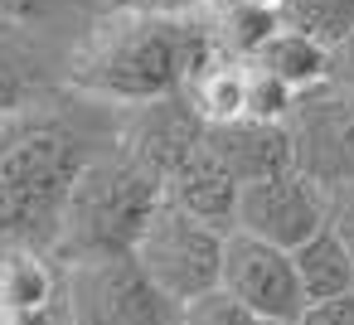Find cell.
<instances>
[{
  "label": "cell",
  "instance_id": "obj_1",
  "mask_svg": "<svg viewBox=\"0 0 354 325\" xmlns=\"http://www.w3.org/2000/svg\"><path fill=\"white\" fill-rule=\"evenodd\" d=\"M218 35L214 25H199L189 15H136V10H112L88 39V49L73 64V83L93 98L146 107L160 98L185 93V83L214 64Z\"/></svg>",
  "mask_w": 354,
  "mask_h": 325
},
{
  "label": "cell",
  "instance_id": "obj_9",
  "mask_svg": "<svg viewBox=\"0 0 354 325\" xmlns=\"http://www.w3.org/2000/svg\"><path fill=\"white\" fill-rule=\"evenodd\" d=\"M204 131H209V122L189 107L185 93H175V98H160V102L136 107L131 122L122 127V146L117 151L131 156L141 170H151L165 185L185 160H194L204 151Z\"/></svg>",
  "mask_w": 354,
  "mask_h": 325
},
{
  "label": "cell",
  "instance_id": "obj_24",
  "mask_svg": "<svg viewBox=\"0 0 354 325\" xmlns=\"http://www.w3.org/2000/svg\"><path fill=\"white\" fill-rule=\"evenodd\" d=\"M330 83L344 88V93H354V30L330 49Z\"/></svg>",
  "mask_w": 354,
  "mask_h": 325
},
{
  "label": "cell",
  "instance_id": "obj_13",
  "mask_svg": "<svg viewBox=\"0 0 354 325\" xmlns=\"http://www.w3.org/2000/svg\"><path fill=\"white\" fill-rule=\"evenodd\" d=\"M291 257H296V277H301V286H306V306L354 291V252H349V243L335 233V223H325V228H320L310 243H301Z\"/></svg>",
  "mask_w": 354,
  "mask_h": 325
},
{
  "label": "cell",
  "instance_id": "obj_15",
  "mask_svg": "<svg viewBox=\"0 0 354 325\" xmlns=\"http://www.w3.org/2000/svg\"><path fill=\"white\" fill-rule=\"evenodd\" d=\"M257 68H267L272 78H281L291 93H306V88H320L330 83V49L310 35H296V30H277L267 39V49L252 59Z\"/></svg>",
  "mask_w": 354,
  "mask_h": 325
},
{
  "label": "cell",
  "instance_id": "obj_14",
  "mask_svg": "<svg viewBox=\"0 0 354 325\" xmlns=\"http://www.w3.org/2000/svg\"><path fill=\"white\" fill-rule=\"evenodd\" d=\"M185 98H189V107H194L209 127L248 117V64L218 54L214 64H204V68L185 83Z\"/></svg>",
  "mask_w": 354,
  "mask_h": 325
},
{
  "label": "cell",
  "instance_id": "obj_2",
  "mask_svg": "<svg viewBox=\"0 0 354 325\" xmlns=\"http://www.w3.org/2000/svg\"><path fill=\"white\" fill-rule=\"evenodd\" d=\"M88 160L83 141L49 117L10 127L0 136V238L10 248L54 252Z\"/></svg>",
  "mask_w": 354,
  "mask_h": 325
},
{
  "label": "cell",
  "instance_id": "obj_19",
  "mask_svg": "<svg viewBox=\"0 0 354 325\" xmlns=\"http://www.w3.org/2000/svg\"><path fill=\"white\" fill-rule=\"evenodd\" d=\"M291 102H296V93L281 78H272L267 68L248 64V117H257V122H286Z\"/></svg>",
  "mask_w": 354,
  "mask_h": 325
},
{
  "label": "cell",
  "instance_id": "obj_11",
  "mask_svg": "<svg viewBox=\"0 0 354 325\" xmlns=\"http://www.w3.org/2000/svg\"><path fill=\"white\" fill-rule=\"evenodd\" d=\"M165 199L175 209H185L189 219L218 228V233H233L238 228V199H243V185L209 156L199 151L194 160H185L170 180H165Z\"/></svg>",
  "mask_w": 354,
  "mask_h": 325
},
{
  "label": "cell",
  "instance_id": "obj_12",
  "mask_svg": "<svg viewBox=\"0 0 354 325\" xmlns=\"http://www.w3.org/2000/svg\"><path fill=\"white\" fill-rule=\"evenodd\" d=\"M64 306V281L35 248H10L0 257V310L6 315H35Z\"/></svg>",
  "mask_w": 354,
  "mask_h": 325
},
{
  "label": "cell",
  "instance_id": "obj_25",
  "mask_svg": "<svg viewBox=\"0 0 354 325\" xmlns=\"http://www.w3.org/2000/svg\"><path fill=\"white\" fill-rule=\"evenodd\" d=\"M330 223H335V233H339V238L349 243V252H354V185L330 194Z\"/></svg>",
  "mask_w": 354,
  "mask_h": 325
},
{
  "label": "cell",
  "instance_id": "obj_7",
  "mask_svg": "<svg viewBox=\"0 0 354 325\" xmlns=\"http://www.w3.org/2000/svg\"><path fill=\"white\" fill-rule=\"evenodd\" d=\"M218 286L248 306L257 320H301L306 315V286L296 277V257L286 248H272L243 228L223 238V277Z\"/></svg>",
  "mask_w": 354,
  "mask_h": 325
},
{
  "label": "cell",
  "instance_id": "obj_17",
  "mask_svg": "<svg viewBox=\"0 0 354 325\" xmlns=\"http://www.w3.org/2000/svg\"><path fill=\"white\" fill-rule=\"evenodd\" d=\"M281 25L296 35L320 39L325 49H335L349 30H354V0H281L277 6Z\"/></svg>",
  "mask_w": 354,
  "mask_h": 325
},
{
  "label": "cell",
  "instance_id": "obj_6",
  "mask_svg": "<svg viewBox=\"0 0 354 325\" xmlns=\"http://www.w3.org/2000/svg\"><path fill=\"white\" fill-rule=\"evenodd\" d=\"M286 131H291L296 170L306 180H315L325 194L354 185V93L335 83L296 93Z\"/></svg>",
  "mask_w": 354,
  "mask_h": 325
},
{
  "label": "cell",
  "instance_id": "obj_23",
  "mask_svg": "<svg viewBox=\"0 0 354 325\" xmlns=\"http://www.w3.org/2000/svg\"><path fill=\"white\" fill-rule=\"evenodd\" d=\"M204 0H112V10H136V15H194Z\"/></svg>",
  "mask_w": 354,
  "mask_h": 325
},
{
  "label": "cell",
  "instance_id": "obj_20",
  "mask_svg": "<svg viewBox=\"0 0 354 325\" xmlns=\"http://www.w3.org/2000/svg\"><path fill=\"white\" fill-rule=\"evenodd\" d=\"M180 325H257V315H252L248 306H238V301L218 286V291L189 301V306L180 310Z\"/></svg>",
  "mask_w": 354,
  "mask_h": 325
},
{
  "label": "cell",
  "instance_id": "obj_21",
  "mask_svg": "<svg viewBox=\"0 0 354 325\" xmlns=\"http://www.w3.org/2000/svg\"><path fill=\"white\" fill-rule=\"evenodd\" d=\"M30 93H35V78L25 73V64H15V59L0 54V117L20 112L30 102Z\"/></svg>",
  "mask_w": 354,
  "mask_h": 325
},
{
  "label": "cell",
  "instance_id": "obj_5",
  "mask_svg": "<svg viewBox=\"0 0 354 325\" xmlns=\"http://www.w3.org/2000/svg\"><path fill=\"white\" fill-rule=\"evenodd\" d=\"M64 310L68 325H180L185 306L160 296L136 257H83L68 262Z\"/></svg>",
  "mask_w": 354,
  "mask_h": 325
},
{
  "label": "cell",
  "instance_id": "obj_26",
  "mask_svg": "<svg viewBox=\"0 0 354 325\" xmlns=\"http://www.w3.org/2000/svg\"><path fill=\"white\" fill-rule=\"evenodd\" d=\"M223 6H272V10H277L281 0H223Z\"/></svg>",
  "mask_w": 354,
  "mask_h": 325
},
{
  "label": "cell",
  "instance_id": "obj_16",
  "mask_svg": "<svg viewBox=\"0 0 354 325\" xmlns=\"http://www.w3.org/2000/svg\"><path fill=\"white\" fill-rule=\"evenodd\" d=\"M281 30V15L272 10V6H223V15H218V25H214V35H218V49L228 54V59H238V64H252L262 49H267V39Z\"/></svg>",
  "mask_w": 354,
  "mask_h": 325
},
{
  "label": "cell",
  "instance_id": "obj_18",
  "mask_svg": "<svg viewBox=\"0 0 354 325\" xmlns=\"http://www.w3.org/2000/svg\"><path fill=\"white\" fill-rule=\"evenodd\" d=\"M93 0H0V20L15 30H44L68 15H83Z\"/></svg>",
  "mask_w": 354,
  "mask_h": 325
},
{
  "label": "cell",
  "instance_id": "obj_4",
  "mask_svg": "<svg viewBox=\"0 0 354 325\" xmlns=\"http://www.w3.org/2000/svg\"><path fill=\"white\" fill-rule=\"evenodd\" d=\"M223 238L228 233H218V228L189 219L185 209H175L170 199H160V209L146 219L131 257H136V267L151 277V286L160 296H170L175 306H189V301L218 291Z\"/></svg>",
  "mask_w": 354,
  "mask_h": 325
},
{
  "label": "cell",
  "instance_id": "obj_10",
  "mask_svg": "<svg viewBox=\"0 0 354 325\" xmlns=\"http://www.w3.org/2000/svg\"><path fill=\"white\" fill-rule=\"evenodd\" d=\"M204 151L238 185H257V180H272V175L296 170V151H291L286 122H257V117L218 122V127L204 131Z\"/></svg>",
  "mask_w": 354,
  "mask_h": 325
},
{
  "label": "cell",
  "instance_id": "obj_8",
  "mask_svg": "<svg viewBox=\"0 0 354 325\" xmlns=\"http://www.w3.org/2000/svg\"><path fill=\"white\" fill-rule=\"evenodd\" d=\"M325 223H330V194H325L315 180H306L301 170H286V175L243 185L238 228L252 233V238H262V243H272V248L296 252V248L310 243Z\"/></svg>",
  "mask_w": 354,
  "mask_h": 325
},
{
  "label": "cell",
  "instance_id": "obj_22",
  "mask_svg": "<svg viewBox=\"0 0 354 325\" xmlns=\"http://www.w3.org/2000/svg\"><path fill=\"white\" fill-rule=\"evenodd\" d=\"M301 325H354V291L330 296V301H310Z\"/></svg>",
  "mask_w": 354,
  "mask_h": 325
},
{
  "label": "cell",
  "instance_id": "obj_3",
  "mask_svg": "<svg viewBox=\"0 0 354 325\" xmlns=\"http://www.w3.org/2000/svg\"><path fill=\"white\" fill-rule=\"evenodd\" d=\"M165 185L141 170L131 156L112 151V156H93L73 185L68 214H64V238H59V257L64 262H83V257H131L146 219L160 209Z\"/></svg>",
  "mask_w": 354,
  "mask_h": 325
},
{
  "label": "cell",
  "instance_id": "obj_27",
  "mask_svg": "<svg viewBox=\"0 0 354 325\" xmlns=\"http://www.w3.org/2000/svg\"><path fill=\"white\" fill-rule=\"evenodd\" d=\"M257 325H301V320H257Z\"/></svg>",
  "mask_w": 354,
  "mask_h": 325
}]
</instances>
